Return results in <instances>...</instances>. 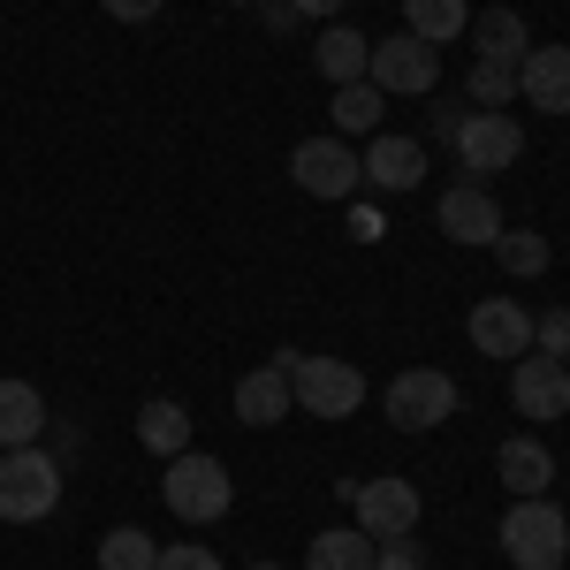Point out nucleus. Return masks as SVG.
Returning a JSON list of instances; mask_svg holds the SVG:
<instances>
[{
	"label": "nucleus",
	"mask_w": 570,
	"mask_h": 570,
	"mask_svg": "<svg viewBox=\"0 0 570 570\" xmlns=\"http://www.w3.org/2000/svg\"><path fill=\"white\" fill-rule=\"evenodd\" d=\"M403 31L426 39V46H449V39L472 31V8L464 0H403Z\"/></svg>",
	"instance_id": "23"
},
{
	"label": "nucleus",
	"mask_w": 570,
	"mask_h": 570,
	"mask_svg": "<svg viewBox=\"0 0 570 570\" xmlns=\"http://www.w3.org/2000/svg\"><path fill=\"white\" fill-rule=\"evenodd\" d=\"M472 39H480V53L472 61H525V46H532V31H525V16L518 8H487V16H472Z\"/></svg>",
	"instance_id": "20"
},
{
	"label": "nucleus",
	"mask_w": 570,
	"mask_h": 570,
	"mask_svg": "<svg viewBox=\"0 0 570 570\" xmlns=\"http://www.w3.org/2000/svg\"><path fill=\"white\" fill-rule=\"evenodd\" d=\"M228 8H274V0H228Z\"/></svg>",
	"instance_id": "34"
},
{
	"label": "nucleus",
	"mask_w": 570,
	"mask_h": 570,
	"mask_svg": "<svg viewBox=\"0 0 570 570\" xmlns=\"http://www.w3.org/2000/svg\"><path fill=\"white\" fill-rule=\"evenodd\" d=\"M99 8H107L115 23H153V16H160V0H99Z\"/></svg>",
	"instance_id": "30"
},
{
	"label": "nucleus",
	"mask_w": 570,
	"mask_h": 570,
	"mask_svg": "<svg viewBox=\"0 0 570 570\" xmlns=\"http://www.w3.org/2000/svg\"><path fill=\"white\" fill-rule=\"evenodd\" d=\"M464 91H472V107H510V99H518V69H510V61H472Z\"/></svg>",
	"instance_id": "26"
},
{
	"label": "nucleus",
	"mask_w": 570,
	"mask_h": 570,
	"mask_svg": "<svg viewBox=\"0 0 570 570\" xmlns=\"http://www.w3.org/2000/svg\"><path fill=\"white\" fill-rule=\"evenodd\" d=\"M61 510V456L31 449H0V525H46Z\"/></svg>",
	"instance_id": "3"
},
{
	"label": "nucleus",
	"mask_w": 570,
	"mask_h": 570,
	"mask_svg": "<svg viewBox=\"0 0 570 570\" xmlns=\"http://www.w3.org/2000/svg\"><path fill=\"white\" fill-rule=\"evenodd\" d=\"M289 8H297V16H312V23H335V16H343V0H289Z\"/></svg>",
	"instance_id": "33"
},
{
	"label": "nucleus",
	"mask_w": 570,
	"mask_h": 570,
	"mask_svg": "<svg viewBox=\"0 0 570 570\" xmlns=\"http://www.w3.org/2000/svg\"><path fill=\"white\" fill-rule=\"evenodd\" d=\"M266 365H282V373H289V395H297V411H305V419H351V411H365V373H357L351 357L274 351Z\"/></svg>",
	"instance_id": "1"
},
{
	"label": "nucleus",
	"mask_w": 570,
	"mask_h": 570,
	"mask_svg": "<svg viewBox=\"0 0 570 570\" xmlns=\"http://www.w3.org/2000/svg\"><path fill=\"white\" fill-rule=\"evenodd\" d=\"M449 153H456L464 183H494L502 168H518V153H525V122H518V115H502V107H472Z\"/></svg>",
	"instance_id": "5"
},
{
	"label": "nucleus",
	"mask_w": 570,
	"mask_h": 570,
	"mask_svg": "<svg viewBox=\"0 0 570 570\" xmlns=\"http://www.w3.org/2000/svg\"><path fill=\"white\" fill-rule=\"evenodd\" d=\"M305 570H373V532H357V525H327V532H312Z\"/></svg>",
	"instance_id": "22"
},
{
	"label": "nucleus",
	"mask_w": 570,
	"mask_h": 570,
	"mask_svg": "<svg viewBox=\"0 0 570 570\" xmlns=\"http://www.w3.org/2000/svg\"><path fill=\"white\" fill-rule=\"evenodd\" d=\"M365 61H373V39L351 31V23H327L320 46H312V69H320L327 85H357V77H365Z\"/></svg>",
	"instance_id": "17"
},
{
	"label": "nucleus",
	"mask_w": 570,
	"mask_h": 570,
	"mask_svg": "<svg viewBox=\"0 0 570 570\" xmlns=\"http://www.w3.org/2000/svg\"><path fill=\"white\" fill-rule=\"evenodd\" d=\"M297 411V395H289V373L282 365H252L244 381H236V419L244 426H282Z\"/></svg>",
	"instance_id": "15"
},
{
	"label": "nucleus",
	"mask_w": 570,
	"mask_h": 570,
	"mask_svg": "<svg viewBox=\"0 0 570 570\" xmlns=\"http://www.w3.org/2000/svg\"><path fill=\"white\" fill-rule=\"evenodd\" d=\"M327 115H335V137H381V115H389V91L381 85H335V99H327Z\"/></svg>",
	"instance_id": "19"
},
{
	"label": "nucleus",
	"mask_w": 570,
	"mask_h": 570,
	"mask_svg": "<svg viewBox=\"0 0 570 570\" xmlns=\"http://www.w3.org/2000/svg\"><path fill=\"white\" fill-rule=\"evenodd\" d=\"M464 115H472V107H434V137H441V145H456V130H464Z\"/></svg>",
	"instance_id": "32"
},
{
	"label": "nucleus",
	"mask_w": 570,
	"mask_h": 570,
	"mask_svg": "<svg viewBox=\"0 0 570 570\" xmlns=\"http://www.w3.org/2000/svg\"><path fill=\"white\" fill-rule=\"evenodd\" d=\"M137 441H145L153 456H183V449H190V411H183L176 395H153V403L137 411Z\"/></svg>",
	"instance_id": "21"
},
{
	"label": "nucleus",
	"mask_w": 570,
	"mask_h": 570,
	"mask_svg": "<svg viewBox=\"0 0 570 570\" xmlns=\"http://www.w3.org/2000/svg\"><path fill=\"white\" fill-rule=\"evenodd\" d=\"M434 228L449 236V244L480 252V244L502 236V206H494V190H487V183H449V190H441V206H434Z\"/></svg>",
	"instance_id": "11"
},
{
	"label": "nucleus",
	"mask_w": 570,
	"mask_h": 570,
	"mask_svg": "<svg viewBox=\"0 0 570 570\" xmlns=\"http://www.w3.org/2000/svg\"><path fill=\"white\" fill-rule=\"evenodd\" d=\"M487 252L502 259V274H518V282H532V274H548V259H556L540 228H502V236H494Z\"/></svg>",
	"instance_id": "24"
},
{
	"label": "nucleus",
	"mask_w": 570,
	"mask_h": 570,
	"mask_svg": "<svg viewBox=\"0 0 570 570\" xmlns=\"http://www.w3.org/2000/svg\"><path fill=\"white\" fill-rule=\"evenodd\" d=\"M373 570H426L419 532H389V540H373Z\"/></svg>",
	"instance_id": "28"
},
{
	"label": "nucleus",
	"mask_w": 570,
	"mask_h": 570,
	"mask_svg": "<svg viewBox=\"0 0 570 570\" xmlns=\"http://www.w3.org/2000/svg\"><path fill=\"white\" fill-rule=\"evenodd\" d=\"M510 403H518V419H532V426H556V419H570V365L563 357H510Z\"/></svg>",
	"instance_id": "9"
},
{
	"label": "nucleus",
	"mask_w": 570,
	"mask_h": 570,
	"mask_svg": "<svg viewBox=\"0 0 570 570\" xmlns=\"http://www.w3.org/2000/svg\"><path fill=\"white\" fill-rule=\"evenodd\" d=\"M518 99L525 107H548V115H570V46H525Z\"/></svg>",
	"instance_id": "14"
},
{
	"label": "nucleus",
	"mask_w": 570,
	"mask_h": 570,
	"mask_svg": "<svg viewBox=\"0 0 570 570\" xmlns=\"http://www.w3.org/2000/svg\"><path fill=\"white\" fill-rule=\"evenodd\" d=\"M160 563V540L145 525H115V532H99V570H153Z\"/></svg>",
	"instance_id": "25"
},
{
	"label": "nucleus",
	"mask_w": 570,
	"mask_h": 570,
	"mask_svg": "<svg viewBox=\"0 0 570 570\" xmlns=\"http://www.w3.org/2000/svg\"><path fill=\"white\" fill-rule=\"evenodd\" d=\"M365 85H381L389 99H426V91L441 85V46L411 39V31H395V39H373Z\"/></svg>",
	"instance_id": "7"
},
{
	"label": "nucleus",
	"mask_w": 570,
	"mask_h": 570,
	"mask_svg": "<svg viewBox=\"0 0 570 570\" xmlns=\"http://www.w3.org/2000/svg\"><path fill=\"white\" fill-rule=\"evenodd\" d=\"M289 176H297L305 198H357L365 168H357V145H351V137H305V145L289 153Z\"/></svg>",
	"instance_id": "8"
},
{
	"label": "nucleus",
	"mask_w": 570,
	"mask_h": 570,
	"mask_svg": "<svg viewBox=\"0 0 570 570\" xmlns=\"http://www.w3.org/2000/svg\"><path fill=\"white\" fill-rule=\"evenodd\" d=\"M419 510H426V502H419V487L395 480V472L351 487V525L373 532V540H389V532H419Z\"/></svg>",
	"instance_id": "10"
},
{
	"label": "nucleus",
	"mask_w": 570,
	"mask_h": 570,
	"mask_svg": "<svg viewBox=\"0 0 570 570\" xmlns=\"http://www.w3.org/2000/svg\"><path fill=\"white\" fill-rule=\"evenodd\" d=\"M472 351L480 357H525L532 351V312L518 305V297H487V305H472Z\"/></svg>",
	"instance_id": "12"
},
{
	"label": "nucleus",
	"mask_w": 570,
	"mask_h": 570,
	"mask_svg": "<svg viewBox=\"0 0 570 570\" xmlns=\"http://www.w3.org/2000/svg\"><path fill=\"white\" fill-rule=\"evenodd\" d=\"M381 411H389L395 434H434V426L456 419V381H449L441 365H411V373H395V381H389Z\"/></svg>",
	"instance_id": "6"
},
{
	"label": "nucleus",
	"mask_w": 570,
	"mask_h": 570,
	"mask_svg": "<svg viewBox=\"0 0 570 570\" xmlns=\"http://www.w3.org/2000/svg\"><path fill=\"white\" fill-rule=\"evenodd\" d=\"M381 228H389V220L373 214V206H351V236L357 244H381Z\"/></svg>",
	"instance_id": "31"
},
{
	"label": "nucleus",
	"mask_w": 570,
	"mask_h": 570,
	"mask_svg": "<svg viewBox=\"0 0 570 570\" xmlns=\"http://www.w3.org/2000/svg\"><path fill=\"white\" fill-rule=\"evenodd\" d=\"M252 570H282V563H252Z\"/></svg>",
	"instance_id": "35"
},
{
	"label": "nucleus",
	"mask_w": 570,
	"mask_h": 570,
	"mask_svg": "<svg viewBox=\"0 0 570 570\" xmlns=\"http://www.w3.org/2000/svg\"><path fill=\"white\" fill-rule=\"evenodd\" d=\"M494 480L510 487L518 502H525V494H556V456H548L532 434H518V441L494 449Z\"/></svg>",
	"instance_id": "16"
},
{
	"label": "nucleus",
	"mask_w": 570,
	"mask_h": 570,
	"mask_svg": "<svg viewBox=\"0 0 570 570\" xmlns=\"http://www.w3.org/2000/svg\"><path fill=\"white\" fill-rule=\"evenodd\" d=\"M153 570H220L214 548H160V563Z\"/></svg>",
	"instance_id": "29"
},
{
	"label": "nucleus",
	"mask_w": 570,
	"mask_h": 570,
	"mask_svg": "<svg viewBox=\"0 0 570 570\" xmlns=\"http://www.w3.org/2000/svg\"><path fill=\"white\" fill-rule=\"evenodd\" d=\"M532 351H540V357H563V365H570V305H548L540 320H532Z\"/></svg>",
	"instance_id": "27"
},
{
	"label": "nucleus",
	"mask_w": 570,
	"mask_h": 570,
	"mask_svg": "<svg viewBox=\"0 0 570 570\" xmlns=\"http://www.w3.org/2000/svg\"><path fill=\"white\" fill-rule=\"evenodd\" d=\"M46 395L31 389V381H0V449H31V441L46 434Z\"/></svg>",
	"instance_id": "18"
},
{
	"label": "nucleus",
	"mask_w": 570,
	"mask_h": 570,
	"mask_svg": "<svg viewBox=\"0 0 570 570\" xmlns=\"http://www.w3.org/2000/svg\"><path fill=\"white\" fill-rule=\"evenodd\" d=\"M357 168H365V183L373 190H419L426 183V145L419 137H365V153H357Z\"/></svg>",
	"instance_id": "13"
},
{
	"label": "nucleus",
	"mask_w": 570,
	"mask_h": 570,
	"mask_svg": "<svg viewBox=\"0 0 570 570\" xmlns=\"http://www.w3.org/2000/svg\"><path fill=\"white\" fill-rule=\"evenodd\" d=\"M160 502L176 510L183 525H214V518H228V502H236V480H228L220 456L183 449V456H168V472H160Z\"/></svg>",
	"instance_id": "4"
},
{
	"label": "nucleus",
	"mask_w": 570,
	"mask_h": 570,
	"mask_svg": "<svg viewBox=\"0 0 570 570\" xmlns=\"http://www.w3.org/2000/svg\"><path fill=\"white\" fill-rule=\"evenodd\" d=\"M494 540H502L510 570H563L570 563V518H563L556 494H525V502H510Z\"/></svg>",
	"instance_id": "2"
}]
</instances>
